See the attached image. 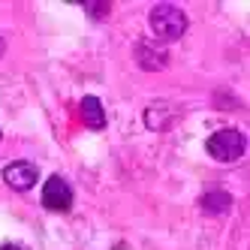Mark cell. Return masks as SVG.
I'll use <instances>...</instances> for the list:
<instances>
[{
	"label": "cell",
	"mask_w": 250,
	"mask_h": 250,
	"mask_svg": "<svg viewBox=\"0 0 250 250\" xmlns=\"http://www.w3.org/2000/svg\"><path fill=\"white\" fill-rule=\"evenodd\" d=\"M151 30L157 33V40H163V42L181 40L184 30H187V15H184V9L175 6V3H157L151 9Z\"/></svg>",
	"instance_id": "6da1fadb"
},
{
	"label": "cell",
	"mask_w": 250,
	"mask_h": 250,
	"mask_svg": "<svg viewBox=\"0 0 250 250\" xmlns=\"http://www.w3.org/2000/svg\"><path fill=\"white\" fill-rule=\"evenodd\" d=\"M208 154L220 163H235L244 154V136L238 130H220L208 139Z\"/></svg>",
	"instance_id": "7a4b0ae2"
},
{
	"label": "cell",
	"mask_w": 250,
	"mask_h": 250,
	"mask_svg": "<svg viewBox=\"0 0 250 250\" xmlns=\"http://www.w3.org/2000/svg\"><path fill=\"white\" fill-rule=\"evenodd\" d=\"M42 205L48 211H69V205H73V190H69V184L63 181L61 175H51L45 187H42Z\"/></svg>",
	"instance_id": "3957f363"
},
{
	"label": "cell",
	"mask_w": 250,
	"mask_h": 250,
	"mask_svg": "<svg viewBox=\"0 0 250 250\" xmlns=\"http://www.w3.org/2000/svg\"><path fill=\"white\" fill-rule=\"evenodd\" d=\"M3 181L12 187V190H30L33 184L40 181V172L33 163H24V160H19V163H9L3 169Z\"/></svg>",
	"instance_id": "277c9868"
},
{
	"label": "cell",
	"mask_w": 250,
	"mask_h": 250,
	"mask_svg": "<svg viewBox=\"0 0 250 250\" xmlns=\"http://www.w3.org/2000/svg\"><path fill=\"white\" fill-rule=\"evenodd\" d=\"M82 121L87 124L91 130H103L105 127V112L97 97H84L82 100Z\"/></svg>",
	"instance_id": "5b68a950"
},
{
	"label": "cell",
	"mask_w": 250,
	"mask_h": 250,
	"mask_svg": "<svg viewBox=\"0 0 250 250\" xmlns=\"http://www.w3.org/2000/svg\"><path fill=\"white\" fill-rule=\"evenodd\" d=\"M136 61L148 69H160V66H166V51H157L148 42H139L136 45Z\"/></svg>",
	"instance_id": "8992f818"
},
{
	"label": "cell",
	"mask_w": 250,
	"mask_h": 250,
	"mask_svg": "<svg viewBox=\"0 0 250 250\" xmlns=\"http://www.w3.org/2000/svg\"><path fill=\"white\" fill-rule=\"evenodd\" d=\"M202 208H205V211H211V214H223V211H229V208H232V196H229V193H223V190L205 193V196H202Z\"/></svg>",
	"instance_id": "52a82bcc"
},
{
	"label": "cell",
	"mask_w": 250,
	"mask_h": 250,
	"mask_svg": "<svg viewBox=\"0 0 250 250\" xmlns=\"http://www.w3.org/2000/svg\"><path fill=\"white\" fill-rule=\"evenodd\" d=\"M0 250H21V247H15V244H3Z\"/></svg>",
	"instance_id": "ba28073f"
},
{
	"label": "cell",
	"mask_w": 250,
	"mask_h": 250,
	"mask_svg": "<svg viewBox=\"0 0 250 250\" xmlns=\"http://www.w3.org/2000/svg\"><path fill=\"white\" fill-rule=\"evenodd\" d=\"M0 55H3V40H0Z\"/></svg>",
	"instance_id": "9c48e42d"
},
{
	"label": "cell",
	"mask_w": 250,
	"mask_h": 250,
	"mask_svg": "<svg viewBox=\"0 0 250 250\" xmlns=\"http://www.w3.org/2000/svg\"><path fill=\"white\" fill-rule=\"evenodd\" d=\"M0 136H3V133H0Z\"/></svg>",
	"instance_id": "30bf717a"
}]
</instances>
